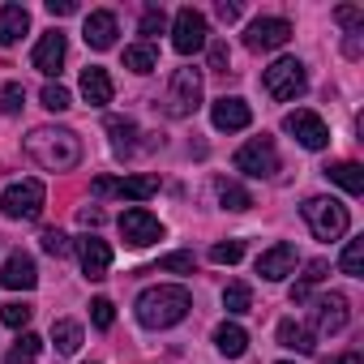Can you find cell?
<instances>
[{"instance_id":"obj_22","label":"cell","mask_w":364,"mask_h":364,"mask_svg":"<svg viewBox=\"0 0 364 364\" xmlns=\"http://www.w3.org/2000/svg\"><path fill=\"white\" fill-rule=\"evenodd\" d=\"M107 133H112V150L120 154V159H129L133 150H137V120L133 116H107Z\"/></svg>"},{"instance_id":"obj_18","label":"cell","mask_w":364,"mask_h":364,"mask_svg":"<svg viewBox=\"0 0 364 364\" xmlns=\"http://www.w3.org/2000/svg\"><path fill=\"white\" fill-rule=\"evenodd\" d=\"M31 65H35L39 73H48V77H56V73H60V65H65V35H60V31H48V35L35 43Z\"/></svg>"},{"instance_id":"obj_6","label":"cell","mask_w":364,"mask_h":364,"mask_svg":"<svg viewBox=\"0 0 364 364\" xmlns=\"http://www.w3.org/2000/svg\"><path fill=\"white\" fill-rule=\"evenodd\" d=\"M304 223L313 228L317 240H338V236L347 232L351 215H347V206L334 202V198H309V202H304Z\"/></svg>"},{"instance_id":"obj_13","label":"cell","mask_w":364,"mask_h":364,"mask_svg":"<svg viewBox=\"0 0 364 364\" xmlns=\"http://www.w3.org/2000/svg\"><path fill=\"white\" fill-rule=\"evenodd\" d=\"M287 39H291V22H283V18H257L249 26V35H245V48L249 52H274Z\"/></svg>"},{"instance_id":"obj_24","label":"cell","mask_w":364,"mask_h":364,"mask_svg":"<svg viewBox=\"0 0 364 364\" xmlns=\"http://www.w3.org/2000/svg\"><path fill=\"white\" fill-rule=\"evenodd\" d=\"M326 176L334 180L338 189H347L351 198H355V193H364V167H360V163H351V159H347V163H334V167H326Z\"/></svg>"},{"instance_id":"obj_19","label":"cell","mask_w":364,"mask_h":364,"mask_svg":"<svg viewBox=\"0 0 364 364\" xmlns=\"http://www.w3.org/2000/svg\"><path fill=\"white\" fill-rule=\"evenodd\" d=\"M82 39H86L95 52H107V48L116 43V14H107V9H95V14L86 18V31H82Z\"/></svg>"},{"instance_id":"obj_2","label":"cell","mask_w":364,"mask_h":364,"mask_svg":"<svg viewBox=\"0 0 364 364\" xmlns=\"http://www.w3.org/2000/svg\"><path fill=\"white\" fill-rule=\"evenodd\" d=\"M193 309V296L185 287H171V283H159V287H146L137 296V321L146 330H167L176 321H185V313Z\"/></svg>"},{"instance_id":"obj_26","label":"cell","mask_w":364,"mask_h":364,"mask_svg":"<svg viewBox=\"0 0 364 364\" xmlns=\"http://www.w3.org/2000/svg\"><path fill=\"white\" fill-rule=\"evenodd\" d=\"M39 347H43V338H39V334H31V330H22V334H18V343L9 347L5 364H35V360H39Z\"/></svg>"},{"instance_id":"obj_7","label":"cell","mask_w":364,"mask_h":364,"mask_svg":"<svg viewBox=\"0 0 364 364\" xmlns=\"http://www.w3.org/2000/svg\"><path fill=\"white\" fill-rule=\"evenodd\" d=\"M236 171L245 176H257V180H270L279 171V150L270 137H249L240 150H236Z\"/></svg>"},{"instance_id":"obj_47","label":"cell","mask_w":364,"mask_h":364,"mask_svg":"<svg viewBox=\"0 0 364 364\" xmlns=\"http://www.w3.org/2000/svg\"><path fill=\"white\" fill-rule=\"evenodd\" d=\"M279 364H291V360H279Z\"/></svg>"},{"instance_id":"obj_12","label":"cell","mask_w":364,"mask_h":364,"mask_svg":"<svg viewBox=\"0 0 364 364\" xmlns=\"http://www.w3.org/2000/svg\"><path fill=\"white\" fill-rule=\"evenodd\" d=\"M309 317H313V330H317V334H338V330L347 326V317H351L347 296H343V291H326V296H317L313 309H309Z\"/></svg>"},{"instance_id":"obj_36","label":"cell","mask_w":364,"mask_h":364,"mask_svg":"<svg viewBox=\"0 0 364 364\" xmlns=\"http://www.w3.org/2000/svg\"><path fill=\"white\" fill-rule=\"evenodd\" d=\"M22 103H26V86L22 82H9L5 90H0V112H5V116H18Z\"/></svg>"},{"instance_id":"obj_17","label":"cell","mask_w":364,"mask_h":364,"mask_svg":"<svg viewBox=\"0 0 364 364\" xmlns=\"http://www.w3.org/2000/svg\"><path fill=\"white\" fill-rule=\"evenodd\" d=\"M0 283H5L9 291H31L35 283H39V270H35V257L31 253H9V262H5V274H0Z\"/></svg>"},{"instance_id":"obj_1","label":"cell","mask_w":364,"mask_h":364,"mask_svg":"<svg viewBox=\"0 0 364 364\" xmlns=\"http://www.w3.org/2000/svg\"><path fill=\"white\" fill-rule=\"evenodd\" d=\"M26 154L43 167V171H73L82 163V137L73 129H56V124H39L26 137Z\"/></svg>"},{"instance_id":"obj_38","label":"cell","mask_w":364,"mask_h":364,"mask_svg":"<svg viewBox=\"0 0 364 364\" xmlns=\"http://www.w3.org/2000/svg\"><path fill=\"white\" fill-rule=\"evenodd\" d=\"M245 257V245L240 240H219L215 249H210V262H219V266H236Z\"/></svg>"},{"instance_id":"obj_15","label":"cell","mask_w":364,"mask_h":364,"mask_svg":"<svg viewBox=\"0 0 364 364\" xmlns=\"http://www.w3.org/2000/svg\"><path fill=\"white\" fill-rule=\"evenodd\" d=\"M296 262H300V253H296V245H274V249H266L262 257H257V274L262 279H270V283H279V279H287V274H296Z\"/></svg>"},{"instance_id":"obj_20","label":"cell","mask_w":364,"mask_h":364,"mask_svg":"<svg viewBox=\"0 0 364 364\" xmlns=\"http://www.w3.org/2000/svg\"><path fill=\"white\" fill-rule=\"evenodd\" d=\"M112 77H107V69H99V65H90V69H82V99L90 103V107H107L112 103Z\"/></svg>"},{"instance_id":"obj_43","label":"cell","mask_w":364,"mask_h":364,"mask_svg":"<svg viewBox=\"0 0 364 364\" xmlns=\"http://www.w3.org/2000/svg\"><path fill=\"white\" fill-rule=\"evenodd\" d=\"M48 14L52 18H69V14H77V5L73 0H48Z\"/></svg>"},{"instance_id":"obj_28","label":"cell","mask_w":364,"mask_h":364,"mask_svg":"<svg viewBox=\"0 0 364 364\" xmlns=\"http://www.w3.org/2000/svg\"><path fill=\"white\" fill-rule=\"evenodd\" d=\"M326 270H330V262H326V257L309 262V266H304V274H300V283L291 287V304H304V300H309V287H313V283H321V279H326Z\"/></svg>"},{"instance_id":"obj_8","label":"cell","mask_w":364,"mask_h":364,"mask_svg":"<svg viewBox=\"0 0 364 364\" xmlns=\"http://www.w3.org/2000/svg\"><path fill=\"white\" fill-rule=\"evenodd\" d=\"M206 18L193 9V5H185L176 14V22H171V48L180 52V56H193L198 48H206Z\"/></svg>"},{"instance_id":"obj_3","label":"cell","mask_w":364,"mask_h":364,"mask_svg":"<svg viewBox=\"0 0 364 364\" xmlns=\"http://www.w3.org/2000/svg\"><path fill=\"white\" fill-rule=\"evenodd\" d=\"M202 107V73L198 69H176L171 73V86H167V95H163V112L171 116V120H185V116H193Z\"/></svg>"},{"instance_id":"obj_35","label":"cell","mask_w":364,"mask_h":364,"mask_svg":"<svg viewBox=\"0 0 364 364\" xmlns=\"http://www.w3.org/2000/svg\"><path fill=\"white\" fill-rule=\"evenodd\" d=\"M39 99H43V107H48V112H69V107H73V99H69V90H65L60 82H48Z\"/></svg>"},{"instance_id":"obj_14","label":"cell","mask_w":364,"mask_h":364,"mask_svg":"<svg viewBox=\"0 0 364 364\" xmlns=\"http://www.w3.org/2000/svg\"><path fill=\"white\" fill-rule=\"evenodd\" d=\"M210 120H215L219 133H240V129L253 124V107H249L245 99H236V95H223V99H215Z\"/></svg>"},{"instance_id":"obj_5","label":"cell","mask_w":364,"mask_h":364,"mask_svg":"<svg viewBox=\"0 0 364 364\" xmlns=\"http://www.w3.org/2000/svg\"><path fill=\"white\" fill-rule=\"evenodd\" d=\"M262 86H266V95H270L274 103H291L296 95H304L309 77H304V65H300L296 56H283V60H274V65L262 73Z\"/></svg>"},{"instance_id":"obj_40","label":"cell","mask_w":364,"mask_h":364,"mask_svg":"<svg viewBox=\"0 0 364 364\" xmlns=\"http://www.w3.org/2000/svg\"><path fill=\"white\" fill-rule=\"evenodd\" d=\"M90 321H95L99 330H112V321H116V304H112L107 296H99V300H90Z\"/></svg>"},{"instance_id":"obj_25","label":"cell","mask_w":364,"mask_h":364,"mask_svg":"<svg viewBox=\"0 0 364 364\" xmlns=\"http://www.w3.org/2000/svg\"><path fill=\"white\" fill-rule=\"evenodd\" d=\"M279 343H283V347H291V351H300V355H313V347H317V343H313V334H309L300 321H291V317H287V321H279Z\"/></svg>"},{"instance_id":"obj_16","label":"cell","mask_w":364,"mask_h":364,"mask_svg":"<svg viewBox=\"0 0 364 364\" xmlns=\"http://www.w3.org/2000/svg\"><path fill=\"white\" fill-rule=\"evenodd\" d=\"M77 257H82L86 279H107V270H112V245L107 240H99V236L77 240Z\"/></svg>"},{"instance_id":"obj_10","label":"cell","mask_w":364,"mask_h":364,"mask_svg":"<svg viewBox=\"0 0 364 364\" xmlns=\"http://www.w3.org/2000/svg\"><path fill=\"white\" fill-rule=\"evenodd\" d=\"M120 236H124V245H133V249H150L154 240H163V223H159L146 206H129V210L120 215Z\"/></svg>"},{"instance_id":"obj_9","label":"cell","mask_w":364,"mask_h":364,"mask_svg":"<svg viewBox=\"0 0 364 364\" xmlns=\"http://www.w3.org/2000/svg\"><path fill=\"white\" fill-rule=\"evenodd\" d=\"M90 189H95V198H129V202H146V198L159 193V176H124V180L99 176Z\"/></svg>"},{"instance_id":"obj_11","label":"cell","mask_w":364,"mask_h":364,"mask_svg":"<svg viewBox=\"0 0 364 364\" xmlns=\"http://www.w3.org/2000/svg\"><path fill=\"white\" fill-rule=\"evenodd\" d=\"M283 129H287V133H291L304 150H326V146H330V129H326V120H321L317 112L296 107V112H287Z\"/></svg>"},{"instance_id":"obj_4","label":"cell","mask_w":364,"mask_h":364,"mask_svg":"<svg viewBox=\"0 0 364 364\" xmlns=\"http://www.w3.org/2000/svg\"><path fill=\"white\" fill-rule=\"evenodd\" d=\"M43 202H48L43 180H14V185L0 193V210H5V219H22V223L39 219Z\"/></svg>"},{"instance_id":"obj_45","label":"cell","mask_w":364,"mask_h":364,"mask_svg":"<svg viewBox=\"0 0 364 364\" xmlns=\"http://www.w3.org/2000/svg\"><path fill=\"white\" fill-rule=\"evenodd\" d=\"M219 18H223V22H236V18H240V5H228V0H219Z\"/></svg>"},{"instance_id":"obj_46","label":"cell","mask_w":364,"mask_h":364,"mask_svg":"<svg viewBox=\"0 0 364 364\" xmlns=\"http://www.w3.org/2000/svg\"><path fill=\"white\" fill-rule=\"evenodd\" d=\"M326 364H360V351H343V355H330Z\"/></svg>"},{"instance_id":"obj_29","label":"cell","mask_w":364,"mask_h":364,"mask_svg":"<svg viewBox=\"0 0 364 364\" xmlns=\"http://www.w3.org/2000/svg\"><path fill=\"white\" fill-rule=\"evenodd\" d=\"M215 193H219V202H223V210H249L253 206V198H249V189H240L236 180H215Z\"/></svg>"},{"instance_id":"obj_34","label":"cell","mask_w":364,"mask_h":364,"mask_svg":"<svg viewBox=\"0 0 364 364\" xmlns=\"http://www.w3.org/2000/svg\"><path fill=\"white\" fill-rule=\"evenodd\" d=\"M163 26H167V14H163L159 5H146V9H141V22H137V31H141L146 39H154V35H163Z\"/></svg>"},{"instance_id":"obj_27","label":"cell","mask_w":364,"mask_h":364,"mask_svg":"<svg viewBox=\"0 0 364 364\" xmlns=\"http://www.w3.org/2000/svg\"><path fill=\"white\" fill-rule=\"evenodd\" d=\"M124 69H133V73H154V69H159V52H154L150 43H133V48H124Z\"/></svg>"},{"instance_id":"obj_23","label":"cell","mask_w":364,"mask_h":364,"mask_svg":"<svg viewBox=\"0 0 364 364\" xmlns=\"http://www.w3.org/2000/svg\"><path fill=\"white\" fill-rule=\"evenodd\" d=\"M215 347H219L228 360H240V355L249 351V334H245L236 321H223V326L215 330Z\"/></svg>"},{"instance_id":"obj_31","label":"cell","mask_w":364,"mask_h":364,"mask_svg":"<svg viewBox=\"0 0 364 364\" xmlns=\"http://www.w3.org/2000/svg\"><path fill=\"white\" fill-rule=\"evenodd\" d=\"M338 270L351 274V279H364V240H347V249L338 257Z\"/></svg>"},{"instance_id":"obj_39","label":"cell","mask_w":364,"mask_h":364,"mask_svg":"<svg viewBox=\"0 0 364 364\" xmlns=\"http://www.w3.org/2000/svg\"><path fill=\"white\" fill-rule=\"evenodd\" d=\"M43 253H52V257H69V253H73V240H69L65 232L48 228V232H43Z\"/></svg>"},{"instance_id":"obj_32","label":"cell","mask_w":364,"mask_h":364,"mask_svg":"<svg viewBox=\"0 0 364 364\" xmlns=\"http://www.w3.org/2000/svg\"><path fill=\"white\" fill-rule=\"evenodd\" d=\"M223 309H228V313H249V309H253V287H249V283H228Z\"/></svg>"},{"instance_id":"obj_33","label":"cell","mask_w":364,"mask_h":364,"mask_svg":"<svg viewBox=\"0 0 364 364\" xmlns=\"http://www.w3.org/2000/svg\"><path fill=\"white\" fill-rule=\"evenodd\" d=\"M35 317V309L31 304H22V300H14V304H0V321L5 326H14V330H26V321Z\"/></svg>"},{"instance_id":"obj_41","label":"cell","mask_w":364,"mask_h":364,"mask_svg":"<svg viewBox=\"0 0 364 364\" xmlns=\"http://www.w3.org/2000/svg\"><path fill=\"white\" fill-rule=\"evenodd\" d=\"M334 18H338V26H347L351 35H360V26H364V9H355V5H343V9H334Z\"/></svg>"},{"instance_id":"obj_42","label":"cell","mask_w":364,"mask_h":364,"mask_svg":"<svg viewBox=\"0 0 364 364\" xmlns=\"http://www.w3.org/2000/svg\"><path fill=\"white\" fill-rule=\"evenodd\" d=\"M228 69H232V52L223 39H215L210 43V73H228Z\"/></svg>"},{"instance_id":"obj_37","label":"cell","mask_w":364,"mask_h":364,"mask_svg":"<svg viewBox=\"0 0 364 364\" xmlns=\"http://www.w3.org/2000/svg\"><path fill=\"white\" fill-rule=\"evenodd\" d=\"M159 270H167V274H193L198 257L193 253H167V257H159Z\"/></svg>"},{"instance_id":"obj_44","label":"cell","mask_w":364,"mask_h":364,"mask_svg":"<svg viewBox=\"0 0 364 364\" xmlns=\"http://www.w3.org/2000/svg\"><path fill=\"white\" fill-rule=\"evenodd\" d=\"M77 219H82V228H99V223H103V210H99V206H82Z\"/></svg>"},{"instance_id":"obj_21","label":"cell","mask_w":364,"mask_h":364,"mask_svg":"<svg viewBox=\"0 0 364 364\" xmlns=\"http://www.w3.org/2000/svg\"><path fill=\"white\" fill-rule=\"evenodd\" d=\"M31 31V14L22 5H0V48H14Z\"/></svg>"},{"instance_id":"obj_30","label":"cell","mask_w":364,"mask_h":364,"mask_svg":"<svg viewBox=\"0 0 364 364\" xmlns=\"http://www.w3.org/2000/svg\"><path fill=\"white\" fill-rule=\"evenodd\" d=\"M52 343H56L60 355H73V351L82 347V326H77V321H56V326H52Z\"/></svg>"}]
</instances>
